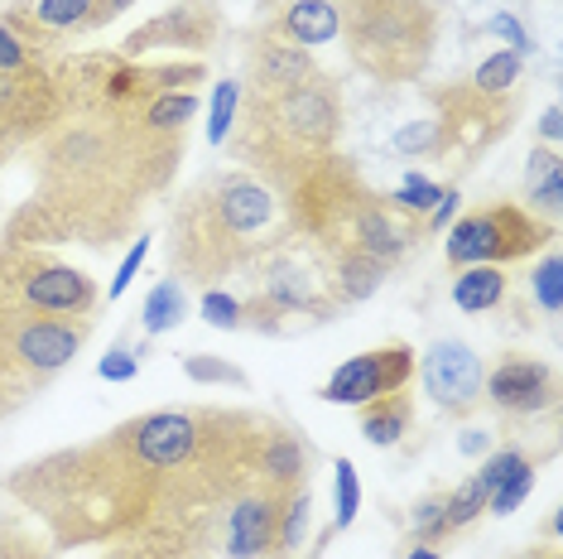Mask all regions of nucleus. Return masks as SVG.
Masks as SVG:
<instances>
[{
    "label": "nucleus",
    "mask_w": 563,
    "mask_h": 559,
    "mask_svg": "<svg viewBox=\"0 0 563 559\" xmlns=\"http://www.w3.org/2000/svg\"><path fill=\"white\" fill-rule=\"evenodd\" d=\"M10 487L54 520L58 540H101L150 512L159 478L140 468L117 439H107L97 449L54 453L34 468H20Z\"/></svg>",
    "instance_id": "1"
},
{
    "label": "nucleus",
    "mask_w": 563,
    "mask_h": 559,
    "mask_svg": "<svg viewBox=\"0 0 563 559\" xmlns=\"http://www.w3.org/2000/svg\"><path fill=\"white\" fill-rule=\"evenodd\" d=\"M285 241L275 188L251 174H212L174 218V265L188 280H222Z\"/></svg>",
    "instance_id": "2"
},
{
    "label": "nucleus",
    "mask_w": 563,
    "mask_h": 559,
    "mask_svg": "<svg viewBox=\"0 0 563 559\" xmlns=\"http://www.w3.org/2000/svg\"><path fill=\"white\" fill-rule=\"evenodd\" d=\"M342 131V92L338 83L313 73L309 83L289 87L279 97H251L246 121L232 131V150L255 169H265L271 184L294 188L309 169H318Z\"/></svg>",
    "instance_id": "3"
},
{
    "label": "nucleus",
    "mask_w": 563,
    "mask_h": 559,
    "mask_svg": "<svg viewBox=\"0 0 563 559\" xmlns=\"http://www.w3.org/2000/svg\"><path fill=\"white\" fill-rule=\"evenodd\" d=\"M342 40L376 83H415L439 44L433 0H338Z\"/></svg>",
    "instance_id": "4"
},
{
    "label": "nucleus",
    "mask_w": 563,
    "mask_h": 559,
    "mask_svg": "<svg viewBox=\"0 0 563 559\" xmlns=\"http://www.w3.org/2000/svg\"><path fill=\"white\" fill-rule=\"evenodd\" d=\"M92 324L87 319H54V314L0 309V396H24L44 386L82 352Z\"/></svg>",
    "instance_id": "5"
},
{
    "label": "nucleus",
    "mask_w": 563,
    "mask_h": 559,
    "mask_svg": "<svg viewBox=\"0 0 563 559\" xmlns=\"http://www.w3.org/2000/svg\"><path fill=\"white\" fill-rule=\"evenodd\" d=\"M0 309H30L54 314V319H87L97 309V285L82 271L63 265L44 251L0 246Z\"/></svg>",
    "instance_id": "6"
},
{
    "label": "nucleus",
    "mask_w": 563,
    "mask_h": 559,
    "mask_svg": "<svg viewBox=\"0 0 563 559\" xmlns=\"http://www.w3.org/2000/svg\"><path fill=\"white\" fill-rule=\"evenodd\" d=\"M549 241H554V222L540 218V212L520 208V202H482V208H472L448 232L443 256L453 271H467V265H506V261H520L530 251L549 246Z\"/></svg>",
    "instance_id": "7"
},
{
    "label": "nucleus",
    "mask_w": 563,
    "mask_h": 559,
    "mask_svg": "<svg viewBox=\"0 0 563 559\" xmlns=\"http://www.w3.org/2000/svg\"><path fill=\"white\" fill-rule=\"evenodd\" d=\"M208 429H212V410H155V415H140L131 425H121L111 439H117L140 468L164 478V473H174V468H188L198 459Z\"/></svg>",
    "instance_id": "8"
},
{
    "label": "nucleus",
    "mask_w": 563,
    "mask_h": 559,
    "mask_svg": "<svg viewBox=\"0 0 563 559\" xmlns=\"http://www.w3.org/2000/svg\"><path fill=\"white\" fill-rule=\"evenodd\" d=\"M439 150L433 155H457V160H477L486 145H496L510 121H516V107L510 97H486L477 87H453V92H439Z\"/></svg>",
    "instance_id": "9"
},
{
    "label": "nucleus",
    "mask_w": 563,
    "mask_h": 559,
    "mask_svg": "<svg viewBox=\"0 0 563 559\" xmlns=\"http://www.w3.org/2000/svg\"><path fill=\"white\" fill-rule=\"evenodd\" d=\"M409 376H415V348L409 342H386V348L347 358L323 381L318 396L328 405H366L376 396H390V391H405Z\"/></svg>",
    "instance_id": "10"
},
{
    "label": "nucleus",
    "mask_w": 563,
    "mask_h": 559,
    "mask_svg": "<svg viewBox=\"0 0 563 559\" xmlns=\"http://www.w3.org/2000/svg\"><path fill=\"white\" fill-rule=\"evenodd\" d=\"M419 372H424V391L433 396V405L448 415H472L482 405V381H486V366L482 358L467 348L463 338H439L433 348L424 352V362H419Z\"/></svg>",
    "instance_id": "11"
},
{
    "label": "nucleus",
    "mask_w": 563,
    "mask_h": 559,
    "mask_svg": "<svg viewBox=\"0 0 563 559\" xmlns=\"http://www.w3.org/2000/svg\"><path fill=\"white\" fill-rule=\"evenodd\" d=\"M554 396H559L554 366L540 362V358H525V352H506V358L492 366V376L482 381V401H492L496 410L510 415V419L549 410Z\"/></svg>",
    "instance_id": "12"
},
{
    "label": "nucleus",
    "mask_w": 563,
    "mask_h": 559,
    "mask_svg": "<svg viewBox=\"0 0 563 559\" xmlns=\"http://www.w3.org/2000/svg\"><path fill=\"white\" fill-rule=\"evenodd\" d=\"M279 502H285V492H275V487H255V492H246V497L232 502V512H227V530H222L227 559H265V555H275Z\"/></svg>",
    "instance_id": "13"
},
{
    "label": "nucleus",
    "mask_w": 563,
    "mask_h": 559,
    "mask_svg": "<svg viewBox=\"0 0 563 559\" xmlns=\"http://www.w3.org/2000/svg\"><path fill=\"white\" fill-rule=\"evenodd\" d=\"M313 73L318 68H313L309 48L289 44L285 34H261V40L251 44V54H246V87H251V97H279V92H289V87L309 83Z\"/></svg>",
    "instance_id": "14"
},
{
    "label": "nucleus",
    "mask_w": 563,
    "mask_h": 559,
    "mask_svg": "<svg viewBox=\"0 0 563 559\" xmlns=\"http://www.w3.org/2000/svg\"><path fill=\"white\" fill-rule=\"evenodd\" d=\"M255 473L265 478V487L289 492L309 482V449H303L299 435L289 429H271L261 425V443H255Z\"/></svg>",
    "instance_id": "15"
},
{
    "label": "nucleus",
    "mask_w": 563,
    "mask_h": 559,
    "mask_svg": "<svg viewBox=\"0 0 563 559\" xmlns=\"http://www.w3.org/2000/svg\"><path fill=\"white\" fill-rule=\"evenodd\" d=\"M212 40V15L208 10H194V6H174L169 15H159L155 24H145L140 34H131L121 48V58H140L145 48L155 44H169V48H208Z\"/></svg>",
    "instance_id": "16"
},
{
    "label": "nucleus",
    "mask_w": 563,
    "mask_h": 559,
    "mask_svg": "<svg viewBox=\"0 0 563 559\" xmlns=\"http://www.w3.org/2000/svg\"><path fill=\"white\" fill-rule=\"evenodd\" d=\"M323 275H328V295L332 304H362L380 289L386 265L362 256V251H323Z\"/></svg>",
    "instance_id": "17"
},
{
    "label": "nucleus",
    "mask_w": 563,
    "mask_h": 559,
    "mask_svg": "<svg viewBox=\"0 0 563 559\" xmlns=\"http://www.w3.org/2000/svg\"><path fill=\"white\" fill-rule=\"evenodd\" d=\"M342 30V15H338V0H294V6L279 15V34L299 48H318V44H332Z\"/></svg>",
    "instance_id": "18"
},
{
    "label": "nucleus",
    "mask_w": 563,
    "mask_h": 559,
    "mask_svg": "<svg viewBox=\"0 0 563 559\" xmlns=\"http://www.w3.org/2000/svg\"><path fill=\"white\" fill-rule=\"evenodd\" d=\"M362 410V439L376 443V449H395L409 425H415V401L405 396V391H390V396H376L366 405H356Z\"/></svg>",
    "instance_id": "19"
},
{
    "label": "nucleus",
    "mask_w": 563,
    "mask_h": 559,
    "mask_svg": "<svg viewBox=\"0 0 563 559\" xmlns=\"http://www.w3.org/2000/svg\"><path fill=\"white\" fill-rule=\"evenodd\" d=\"M506 289H510V280L501 265H467L453 280V304L463 314H492L506 304Z\"/></svg>",
    "instance_id": "20"
},
{
    "label": "nucleus",
    "mask_w": 563,
    "mask_h": 559,
    "mask_svg": "<svg viewBox=\"0 0 563 559\" xmlns=\"http://www.w3.org/2000/svg\"><path fill=\"white\" fill-rule=\"evenodd\" d=\"M525 188H530V212H540V218L554 222V212L563 208V160H559L554 145H544L530 155Z\"/></svg>",
    "instance_id": "21"
},
{
    "label": "nucleus",
    "mask_w": 563,
    "mask_h": 559,
    "mask_svg": "<svg viewBox=\"0 0 563 559\" xmlns=\"http://www.w3.org/2000/svg\"><path fill=\"white\" fill-rule=\"evenodd\" d=\"M194 117H198V92H184V87H178V92H159L155 101H145L131 121L150 135H178Z\"/></svg>",
    "instance_id": "22"
},
{
    "label": "nucleus",
    "mask_w": 563,
    "mask_h": 559,
    "mask_svg": "<svg viewBox=\"0 0 563 559\" xmlns=\"http://www.w3.org/2000/svg\"><path fill=\"white\" fill-rule=\"evenodd\" d=\"M184 314H188V295H184V285H178V280L169 275V280H159V285L145 295L140 324H145L150 338H159V333H169V328L184 319Z\"/></svg>",
    "instance_id": "23"
},
{
    "label": "nucleus",
    "mask_w": 563,
    "mask_h": 559,
    "mask_svg": "<svg viewBox=\"0 0 563 559\" xmlns=\"http://www.w3.org/2000/svg\"><path fill=\"white\" fill-rule=\"evenodd\" d=\"M309 540V487H289L279 502V526H275V555H294Z\"/></svg>",
    "instance_id": "24"
},
{
    "label": "nucleus",
    "mask_w": 563,
    "mask_h": 559,
    "mask_svg": "<svg viewBox=\"0 0 563 559\" xmlns=\"http://www.w3.org/2000/svg\"><path fill=\"white\" fill-rule=\"evenodd\" d=\"M409 530H415V545H443L453 536L448 526V492H424L409 512Z\"/></svg>",
    "instance_id": "25"
},
{
    "label": "nucleus",
    "mask_w": 563,
    "mask_h": 559,
    "mask_svg": "<svg viewBox=\"0 0 563 559\" xmlns=\"http://www.w3.org/2000/svg\"><path fill=\"white\" fill-rule=\"evenodd\" d=\"M520 54H510V48H501V54H492V58H482L477 63V73H472V87L486 97H506L510 87H516L520 78Z\"/></svg>",
    "instance_id": "26"
},
{
    "label": "nucleus",
    "mask_w": 563,
    "mask_h": 559,
    "mask_svg": "<svg viewBox=\"0 0 563 559\" xmlns=\"http://www.w3.org/2000/svg\"><path fill=\"white\" fill-rule=\"evenodd\" d=\"M448 194L443 184H433V179H424V174H409V179L395 188V194L386 198L395 212H409V218H424V212H433L439 208V198Z\"/></svg>",
    "instance_id": "27"
},
{
    "label": "nucleus",
    "mask_w": 563,
    "mask_h": 559,
    "mask_svg": "<svg viewBox=\"0 0 563 559\" xmlns=\"http://www.w3.org/2000/svg\"><path fill=\"white\" fill-rule=\"evenodd\" d=\"M184 376L198 381V386H251L241 366L212 358V352H194V358H184Z\"/></svg>",
    "instance_id": "28"
},
{
    "label": "nucleus",
    "mask_w": 563,
    "mask_h": 559,
    "mask_svg": "<svg viewBox=\"0 0 563 559\" xmlns=\"http://www.w3.org/2000/svg\"><path fill=\"white\" fill-rule=\"evenodd\" d=\"M332 497H338V530H347L356 512H362V478H356L352 459H338V478H332Z\"/></svg>",
    "instance_id": "29"
},
{
    "label": "nucleus",
    "mask_w": 563,
    "mask_h": 559,
    "mask_svg": "<svg viewBox=\"0 0 563 559\" xmlns=\"http://www.w3.org/2000/svg\"><path fill=\"white\" fill-rule=\"evenodd\" d=\"M530 492H534V459H525V463L516 468V473H510V478L501 482V487L492 492V502H486V512L510 516V512H516V506H520L525 497H530Z\"/></svg>",
    "instance_id": "30"
},
{
    "label": "nucleus",
    "mask_w": 563,
    "mask_h": 559,
    "mask_svg": "<svg viewBox=\"0 0 563 559\" xmlns=\"http://www.w3.org/2000/svg\"><path fill=\"white\" fill-rule=\"evenodd\" d=\"M482 512H486V492L477 487V478H467L463 487L448 492V526H453V536H457V530H467Z\"/></svg>",
    "instance_id": "31"
},
{
    "label": "nucleus",
    "mask_w": 563,
    "mask_h": 559,
    "mask_svg": "<svg viewBox=\"0 0 563 559\" xmlns=\"http://www.w3.org/2000/svg\"><path fill=\"white\" fill-rule=\"evenodd\" d=\"M236 107H241V87L222 83L212 92V117H208V140H212V145H222V140L236 131Z\"/></svg>",
    "instance_id": "32"
},
{
    "label": "nucleus",
    "mask_w": 563,
    "mask_h": 559,
    "mask_svg": "<svg viewBox=\"0 0 563 559\" xmlns=\"http://www.w3.org/2000/svg\"><path fill=\"white\" fill-rule=\"evenodd\" d=\"M40 68V48L30 40H20L5 20H0V73H30Z\"/></svg>",
    "instance_id": "33"
},
{
    "label": "nucleus",
    "mask_w": 563,
    "mask_h": 559,
    "mask_svg": "<svg viewBox=\"0 0 563 559\" xmlns=\"http://www.w3.org/2000/svg\"><path fill=\"white\" fill-rule=\"evenodd\" d=\"M520 463H525V453H520V449H496L492 459H486V463L477 468V473H472V478H477V487L486 492V502H492V492L501 487V482H506L510 473H516Z\"/></svg>",
    "instance_id": "34"
},
{
    "label": "nucleus",
    "mask_w": 563,
    "mask_h": 559,
    "mask_svg": "<svg viewBox=\"0 0 563 559\" xmlns=\"http://www.w3.org/2000/svg\"><path fill=\"white\" fill-rule=\"evenodd\" d=\"M530 289H534V299H540V309L554 319L559 314V251H544V261H540V271H534Z\"/></svg>",
    "instance_id": "35"
},
{
    "label": "nucleus",
    "mask_w": 563,
    "mask_h": 559,
    "mask_svg": "<svg viewBox=\"0 0 563 559\" xmlns=\"http://www.w3.org/2000/svg\"><path fill=\"white\" fill-rule=\"evenodd\" d=\"M202 319H208L212 328H241L246 324V314H241L236 295H227V289H208V295H202Z\"/></svg>",
    "instance_id": "36"
},
{
    "label": "nucleus",
    "mask_w": 563,
    "mask_h": 559,
    "mask_svg": "<svg viewBox=\"0 0 563 559\" xmlns=\"http://www.w3.org/2000/svg\"><path fill=\"white\" fill-rule=\"evenodd\" d=\"M395 150L400 155H433L439 150V125L433 121H409L395 131Z\"/></svg>",
    "instance_id": "37"
},
{
    "label": "nucleus",
    "mask_w": 563,
    "mask_h": 559,
    "mask_svg": "<svg viewBox=\"0 0 563 559\" xmlns=\"http://www.w3.org/2000/svg\"><path fill=\"white\" fill-rule=\"evenodd\" d=\"M145 256H150V237H140L131 251H125V261L117 265V280H111V289H107V299H121L125 289H131V280L140 275V265H145Z\"/></svg>",
    "instance_id": "38"
},
{
    "label": "nucleus",
    "mask_w": 563,
    "mask_h": 559,
    "mask_svg": "<svg viewBox=\"0 0 563 559\" xmlns=\"http://www.w3.org/2000/svg\"><path fill=\"white\" fill-rule=\"evenodd\" d=\"M135 372H140V358H135L131 348H125V342H121V348H111L107 358L97 362V376H101V381H131Z\"/></svg>",
    "instance_id": "39"
},
{
    "label": "nucleus",
    "mask_w": 563,
    "mask_h": 559,
    "mask_svg": "<svg viewBox=\"0 0 563 559\" xmlns=\"http://www.w3.org/2000/svg\"><path fill=\"white\" fill-rule=\"evenodd\" d=\"M486 34H501V40H510V54H520V58L534 48V40L520 30V20H516V15H492V24H486Z\"/></svg>",
    "instance_id": "40"
},
{
    "label": "nucleus",
    "mask_w": 563,
    "mask_h": 559,
    "mask_svg": "<svg viewBox=\"0 0 563 559\" xmlns=\"http://www.w3.org/2000/svg\"><path fill=\"white\" fill-rule=\"evenodd\" d=\"M540 135H544V145H554V140L563 135V111L559 107H549L540 117Z\"/></svg>",
    "instance_id": "41"
},
{
    "label": "nucleus",
    "mask_w": 563,
    "mask_h": 559,
    "mask_svg": "<svg viewBox=\"0 0 563 559\" xmlns=\"http://www.w3.org/2000/svg\"><path fill=\"white\" fill-rule=\"evenodd\" d=\"M453 212H457V188H453V194H443V198H439V208L429 212V227L439 232V227H443L448 218H453Z\"/></svg>",
    "instance_id": "42"
},
{
    "label": "nucleus",
    "mask_w": 563,
    "mask_h": 559,
    "mask_svg": "<svg viewBox=\"0 0 563 559\" xmlns=\"http://www.w3.org/2000/svg\"><path fill=\"white\" fill-rule=\"evenodd\" d=\"M131 6H135V0H97V30H101L107 20H117L121 10H131Z\"/></svg>",
    "instance_id": "43"
},
{
    "label": "nucleus",
    "mask_w": 563,
    "mask_h": 559,
    "mask_svg": "<svg viewBox=\"0 0 563 559\" xmlns=\"http://www.w3.org/2000/svg\"><path fill=\"white\" fill-rule=\"evenodd\" d=\"M400 559H443V555H439V545H409Z\"/></svg>",
    "instance_id": "44"
},
{
    "label": "nucleus",
    "mask_w": 563,
    "mask_h": 559,
    "mask_svg": "<svg viewBox=\"0 0 563 559\" xmlns=\"http://www.w3.org/2000/svg\"><path fill=\"white\" fill-rule=\"evenodd\" d=\"M486 449V435H482V429H467V435H463V453H482Z\"/></svg>",
    "instance_id": "45"
},
{
    "label": "nucleus",
    "mask_w": 563,
    "mask_h": 559,
    "mask_svg": "<svg viewBox=\"0 0 563 559\" xmlns=\"http://www.w3.org/2000/svg\"><path fill=\"white\" fill-rule=\"evenodd\" d=\"M549 559H559V555H549Z\"/></svg>",
    "instance_id": "46"
}]
</instances>
